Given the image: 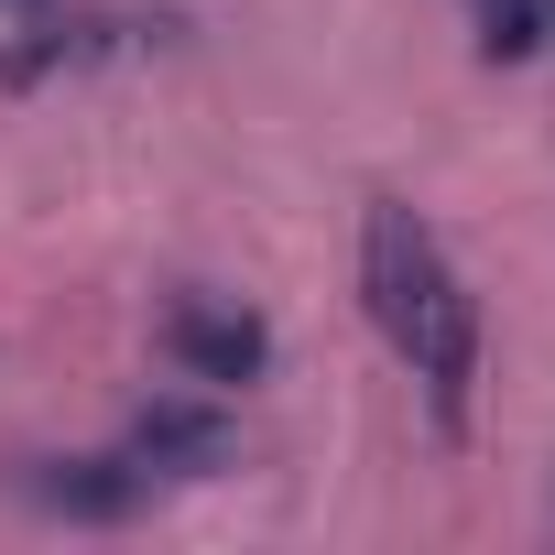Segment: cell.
Listing matches in <instances>:
<instances>
[{
	"mask_svg": "<svg viewBox=\"0 0 555 555\" xmlns=\"http://www.w3.org/2000/svg\"><path fill=\"white\" fill-rule=\"evenodd\" d=\"M131 468H153V490L164 479H207L218 457H229V425L207 414V403H153L142 425H131V447H120Z\"/></svg>",
	"mask_w": 555,
	"mask_h": 555,
	"instance_id": "cell-3",
	"label": "cell"
},
{
	"mask_svg": "<svg viewBox=\"0 0 555 555\" xmlns=\"http://www.w3.org/2000/svg\"><path fill=\"white\" fill-rule=\"evenodd\" d=\"M360 295H371V327L392 338V360L425 382L436 425L457 436L468 425V382H479V306L457 284L447 240L403 196H371V218H360Z\"/></svg>",
	"mask_w": 555,
	"mask_h": 555,
	"instance_id": "cell-1",
	"label": "cell"
},
{
	"mask_svg": "<svg viewBox=\"0 0 555 555\" xmlns=\"http://www.w3.org/2000/svg\"><path fill=\"white\" fill-rule=\"evenodd\" d=\"M164 360H175L185 382H207V392H240V382L272 371V327H261L240 295H175V306H164Z\"/></svg>",
	"mask_w": 555,
	"mask_h": 555,
	"instance_id": "cell-2",
	"label": "cell"
},
{
	"mask_svg": "<svg viewBox=\"0 0 555 555\" xmlns=\"http://www.w3.org/2000/svg\"><path fill=\"white\" fill-rule=\"evenodd\" d=\"M34 12H55V0H0V34H23Z\"/></svg>",
	"mask_w": 555,
	"mask_h": 555,
	"instance_id": "cell-6",
	"label": "cell"
},
{
	"mask_svg": "<svg viewBox=\"0 0 555 555\" xmlns=\"http://www.w3.org/2000/svg\"><path fill=\"white\" fill-rule=\"evenodd\" d=\"M468 23H479V55H533L544 44V23H533V0H468Z\"/></svg>",
	"mask_w": 555,
	"mask_h": 555,
	"instance_id": "cell-5",
	"label": "cell"
},
{
	"mask_svg": "<svg viewBox=\"0 0 555 555\" xmlns=\"http://www.w3.org/2000/svg\"><path fill=\"white\" fill-rule=\"evenodd\" d=\"M533 23H544V34H555V0H533Z\"/></svg>",
	"mask_w": 555,
	"mask_h": 555,
	"instance_id": "cell-7",
	"label": "cell"
},
{
	"mask_svg": "<svg viewBox=\"0 0 555 555\" xmlns=\"http://www.w3.org/2000/svg\"><path fill=\"white\" fill-rule=\"evenodd\" d=\"M34 501L66 512V522H131L153 501V468H131V457H66V468H34Z\"/></svg>",
	"mask_w": 555,
	"mask_h": 555,
	"instance_id": "cell-4",
	"label": "cell"
}]
</instances>
